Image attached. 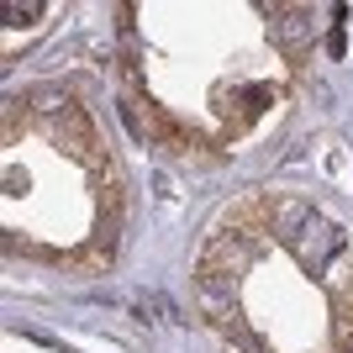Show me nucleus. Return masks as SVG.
Masks as SVG:
<instances>
[{"label":"nucleus","mask_w":353,"mask_h":353,"mask_svg":"<svg viewBox=\"0 0 353 353\" xmlns=\"http://www.w3.org/2000/svg\"><path fill=\"white\" fill-rule=\"evenodd\" d=\"M343 243H348V237H343L338 221H327V216L311 211V221L301 227V237H295V253H301V264H306V269H327V259L343 253Z\"/></svg>","instance_id":"nucleus-1"},{"label":"nucleus","mask_w":353,"mask_h":353,"mask_svg":"<svg viewBox=\"0 0 353 353\" xmlns=\"http://www.w3.org/2000/svg\"><path fill=\"white\" fill-rule=\"evenodd\" d=\"M32 105H37L43 117H74V111H69V95H59V90H32Z\"/></svg>","instance_id":"nucleus-5"},{"label":"nucleus","mask_w":353,"mask_h":353,"mask_svg":"<svg viewBox=\"0 0 353 353\" xmlns=\"http://www.w3.org/2000/svg\"><path fill=\"white\" fill-rule=\"evenodd\" d=\"M37 16H43V0H16L11 11H6V21H11V27H32Z\"/></svg>","instance_id":"nucleus-6"},{"label":"nucleus","mask_w":353,"mask_h":353,"mask_svg":"<svg viewBox=\"0 0 353 353\" xmlns=\"http://www.w3.org/2000/svg\"><path fill=\"white\" fill-rule=\"evenodd\" d=\"M311 211L316 206H306V201H274V237L295 248V237H301V227L311 221Z\"/></svg>","instance_id":"nucleus-3"},{"label":"nucleus","mask_w":353,"mask_h":353,"mask_svg":"<svg viewBox=\"0 0 353 353\" xmlns=\"http://www.w3.org/2000/svg\"><path fill=\"white\" fill-rule=\"evenodd\" d=\"M338 353H353V343H343V348H338Z\"/></svg>","instance_id":"nucleus-8"},{"label":"nucleus","mask_w":353,"mask_h":353,"mask_svg":"<svg viewBox=\"0 0 353 353\" xmlns=\"http://www.w3.org/2000/svg\"><path fill=\"white\" fill-rule=\"evenodd\" d=\"M332 338H338V348H343V343H353V311L348 306L332 316Z\"/></svg>","instance_id":"nucleus-7"},{"label":"nucleus","mask_w":353,"mask_h":353,"mask_svg":"<svg viewBox=\"0 0 353 353\" xmlns=\"http://www.w3.org/2000/svg\"><path fill=\"white\" fill-rule=\"evenodd\" d=\"M211 259L227 264V274H237V269L248 264V243H237V237H216V243H211Z\"/></svg>","instance_id":"nucleus-4"},{"label":"nucleus","mask_w":353,"mask_h":353,"mask_svg":"<svg viewBox=\"0 0 353 353\" xmlns=\"http://www.w3.org/2000/svg\"><path fill=\"white\" fill-rule=\"evenodd\" d=\"M311 16L306 11H295V6H280V11H274V37H280L285 48H290V53H306L311 48Z\"/></svg>","instance_id":"nucleus-2"}]
</instances>
